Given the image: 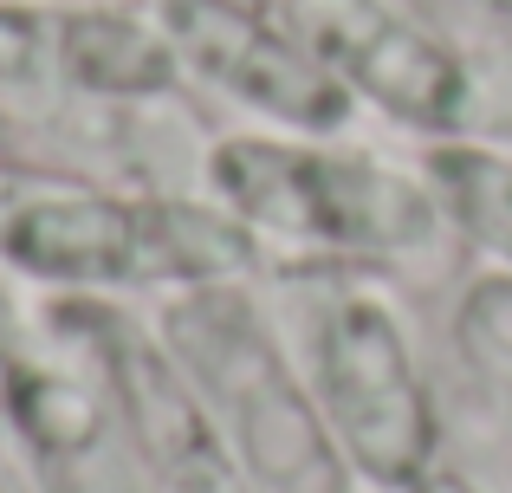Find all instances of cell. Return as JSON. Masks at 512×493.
Returning a JSON list of instances; mask_svg holds the SVG:
<instances>
[{
	"label": "cell",
	"mask_w": 512,
	"mask_h": 493,
	"mask_svg": "<svg viewBox=\"0 0 512 493\" xmlns=\"http://www.w3.org/2000/svg\"><path fill=\"white\" fill-rule=\"evenodd\" d=\"M0 260L39 286L143 292V286H227L260 260V241L227 208L175 195L52 189L0 215Z\"/></svg>",
	"instance_id": "6da1fadb"
},
{
	"label": "cell",
	"mask_w": 512,
	"mask_h": 493,
	"mask_svg": "<svg viewBox=\"0 0 512 493\" xmlns=\"http://www.w3.org/2000/svg\"><path fill=\"white\" fill-rule=\"evenodd\" d=\"M214 202L253 241L305 253H409L435 228V189L376 156H344L292 137H221L208 150Z\"/></svg>",
	"instance_id": "7a4b0ae2"
},
{
	"label": "cell",
	"mask_w": 512,
	"mask_h": 493,
	"mask_svg": "<svg viewBox=\"0 0 512 493\" xmlns=\"http://www.w3.org/2000/svg\"><path fill=\"white\" fill-rule=\"evenodd\" d=\"M163 325L208 416L227 422V442L253 493H338L344 455L312 403V383L292 377L273 331L234 286L182 292Z\"/></svg>",
	"instance_id": "3957f363"
},
{
	"label": "cell",
	"mask_w": 512,
	"mask_h": 493,
	"mask_svg": "<svg viewBox=\"0 0 512 493\" xmlns=\"http://www.w3.org/2000/svg\"><path fill=\"white\" fill-rule=\"evenodd\" d=\"M312 403L344 468L383 493H409L435 468V403L396 312L376 292L338 286L312 312Z\"/></svg>",
	"instance_id": "277c9868"
},
{
	"label": "cell",
	"mask_w": 512,
	"mask_h": 493,
	"mask_svg": "<svg viewBox=\"0 0 512 493\" xmlns=\"http://www.w3.org/2000/svg\"><path fill=\"white\" fill-rule=\"evenodd\" d=\"M182 72L247 104L253 117L299 137H331L350 117V85L305 46L299 26H279L253 0H156Z\"/></svg>",
	"instance_id": "5b68a950"
},
{
	"label": "cell",
	"mask_w": 512,
	"mask_h": 493,
	"mask_svg": "<svg viewBox=\"0 0 512 493\" xmlns=\"http://www.w3.org/2000/svg\"><path fill=\"white\" fill-rule=\"evenodd\" d=\"M305 46L350 85V98H370L396 124L428 130V137H461L474 78L461 52L422 20L396 13L389 0H299Z\"/></svg>",
	"instance_id": "8992f818"
},
{
	"label": "cell",
	"mask_w": 512,
	"mask_h": 493,
	"mask_svg": "<svg viewBox=\"0 0 512 493\" xmlns=\"http://www.w3.org/2000/svg\"><path fill=\"white\" fill-rule=\"evenodd\" d=\"M52 52H59V85L91 98H163L182 72L163 20L124 13L111 0L52 13Z\"/></svg>",
	"instance_id": "52a82bcc"
},
{
	"label": "cell",
	"mask_w": 512,
	"mask_h": 493,
	"mask_svg": "<svg viewBox=\"0 0 512 493\" xmlns=\"http://www.w3.org/2000/svg\"><path fill=\"white\" fill-rule=\"evenodd\" d=\"M428 189L448 208L454 228L512 273V156L493 143L441 137L428 150Z\"/></svg>",
	"instance_id": "ba28073f"
},
{
	"label": "cell",
	"mask_w": 512,
	"mask_h": 493,
	"mask_svg": "<svg viewBox=\"0 0 512 493\" xmlns=\"http://www.w3.org/2000/svg\"><path fill=\"white\" fill-rule=\"evenodd\" d=\"M59 78V52H52V13L0 0V91H39Z\"/></svg>",
	"instance_id": "9c48e42d"
},
{
	"label": "cell",
	"mask_w": 512,
	"mask_h": 493,
	"mask_svg": "<svg viewBox=\"0 0 512 493\" xmlns=\"http://www.w3.org/2000/svg\"><path fill=\"white\" fill-rule=\"evenodd\" d=\"M409 493H474V487H467L461 474H448V468H428V474H422V481H415Z\"/></svg>",
	"instance_id": "30bf717a"
}]
</instances>
